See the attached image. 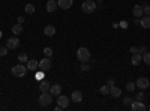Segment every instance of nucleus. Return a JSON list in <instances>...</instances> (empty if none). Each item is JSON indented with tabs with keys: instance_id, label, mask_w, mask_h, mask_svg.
<instances>
[{
	"instance_id": "nucleus-28",
	"label": "nucleus",
	"mask_w": 150,
	"mask_h": 111,
	"mask_svg": "<svg viewBox=\"0 0 150 111\" xmlns=\"http://www.w3.org/2000/svg\"><path fill=\"white\" fill-rule=\"evenodd\" d=\"M44 74H45V72L39 69V72H36V74H35V78H36L38 81H42V80H44Z\"/></svg>"
},
{
	"instance_id": "nucleus-18",
	"label": "nucleus",
	"mask_w": 150,
	"mask_h": 111,
	"mask_svg": "<svg viewBox=\"0 0 150 111\" xmlns=\"http://www.w3.org/2000/svg\"><path fill=\"white\" fill-rule=\"evenodd\" d=\"M110 95H111L112 98H119V96L122 95V89H119L116 84L111 86V87H110Z\"/></svg>"
},
{
	"instance_id": "nucleus-16",
	"label": "nucleus",
	"mask_w": 150,
	"mask_h": 111,
	"mask_svg": "<svg viewBox=\"0 0 150 111\" xmlns=\"http://www.w3.org/2000/svg\"><path fill=\"white\" fill-rule=\"evenodd\" d=\"M140 26L143 29H150V15H146V17L140 18Z\"/></svg>"
},
{
	"instance_id": "nucleus-13",
	"label": "nucleus",
	"mask_w": 150,
	"mask_h": 111,
	"mask_svg": "<svg viewBox=\"0 0 150 111\" xmlns=\"http://www.w3.org/2000/svg\"><path fill=\"white\" fill-rule=\"evenodd\" d=\"M50 93H51V96H59L62 93V86L60 84H53L51 87H50Z\"/></svg>"
},
{
	"instance_id": "nucleus-5",
	"label": "nucleus",
	"mask_w": 150,
	"mask_h": 111,
	"mask_svg": "<svg viewBox=\"0 0 150 111\" xmlns=\"http://www.w3.org/2000/svg\"><path fill=\"white\" fill-rule=\"evenodd\" d=\"M135 86H137L138 89H141V90H146V89H149L150 81H149V78H146V77H140L138 80L135 81Z\"/></svg>"
},
{
	"instance_id": "nucleus-7",
	"label": "nucleus",
	"mask_w": 150,
	"mask_h": 111,
	"mask_svg": "<svg viewBox=\"0 0 150 111\" xmlns=\"http://www.w3.org/2000/svg\"><path fill=\"white\" fill-rule=\"evenodd\" d=\"M129 107H131V110H134V111H146V110H147V107L143 104V101H137V99H134Z\"/></svg>"
},
{
	"instance_id": "nucleus-36",
	"label": "nucleus",
	"mask_w": 150,
	"mask_h": 111,
	"mask_svg": "<svg viewBox=\"0 0 150 111\" xmlns=\"http://www.w3.org/2000/svg\"><path fill=\"white\" fill-rule=\"evenodd\" d=\"M138 53H141V54L147 53V48H146V47H140V48H138Z\"/></svg>"
},
{
	"instance_id": "nucleus-22",
	"label": "nucleus",
	"mask_w": 150,
	"mask_h": 111,
	"mask_svg": "<svg viewBox=\"0 0 150 111\" xmlns=\"http://www.w3.org/2000/svg\"><path fill=\"white\" fill-rule=\"evenodd\" d=\"M24 11H26V14H29V15H32V14H35V6L32 5V3H27L26 6H24Z\"/></svg>"
},
{
	"instance_id": "nucleus-9",
	"label": "nucleus",
	"mask_w": 150,
	"mask_h": 111,
	"mask_svg": "<svg viewBox=\"0 0 150 111\" xmlns=\"http://www.w3.org/2000/svg\"><path fill=\"white\" fill-rule=\"evenodd\" d=\"M6 47L9 48V50H17V48L20 47V39L17 38H9L8 41H6Z\"/></svg>"
},
{
	"instance_id": "nucleus-1",
	"label": "nucleus",
	"mask_w": 150,
	"mask_h": 111,
	"mask_svg": "<svg viewBox=\"0 0 150 111\" xmlns=\"http://www.w3.org/2000/svg\"><path fill=\"white\" fill-rule=\"evenodd\" d=\"M96 8H98V5H96L95 0H84L83 5H81V9H83V12H86V14H93V12L96 11Z\"/></svg>"
},
{
	"instance_id": "nucleus-12",
	"label": "nucleus",
	"mask_w": 150,
	"mask_h": 111,
	"mask_svg": "<svg viewBox=\"0 0 150 111\" xmlns=\"http://www.w3.org/2000/svg\"><path fill=\"white\" fill-rule=\"evenodd\" d=\"M132 14H134V17H137V18H141V17L144 15L143 6H141V5H135L134 9H132Z\"/></svg>"
},
{
	"instance_id": "nucleus-31",
	"label": "nucleus",
	"mask_w": 150,
	"mask_h": 111,
	"mask_svg": "<svg viewBox=\"0 0 150 111\" xmlns=\"http://www.w3.org/2000/svg\"><path fill=\"white\" fill-rule=\"evenodd\" d=\"M132 98L131 96H126V98H123V105H131L132 104Z\"/></svg>"
},
{
	"instance_id": "nucleus-30",
	"label": "nucleus",
	"mask_w": 150,
	"mask_h": 111,
	"mask_svg": "<svg viewBox=\"0 0 150 111\" xmlns=\"http://www.w3.org/2000/svg\"><path fill=\"white\" fill-rule=\"evenodd\" d=\"M135 99H137V101H143V99H144V90H141V92L137 93V95H135Z\"/></svg>"
},
{
	"instance_id": "nucleus-25",
	"label": "nucleus",
	"mask_w": 150,
	"mask_h": 111,
	"mask_svg": "<svg viewBox=\"0 0 150 111\" xmlns=\"http://www.w3.org/2000/svg\"><path fill=\"white\" fill-rule=\"evenodd\" d=\"M44 54H45V57L51 59V57H53V50H51L50 47H47V48H44Z\"/></svg>"
},
{
	"instance_id": "nucleus-20",
	"label": "nucleus",
	"mask_w": 150,
	"mask_h": 111,
	"mask_svg": "<svg viewBox=\"0 0 150 111\" xmlns=\"http://www.w3.org/2000/svg\"><path fill=\"white\" fill-rule=\"evenodd\" d=\"M50 87H51V84H50L48 81H45V80H42V81L39 83V90H41V93L50 92Z\"/></svg>"
},
{
	"instance_id": "nucleus-6",
	"label": "nucleus",
	"mask_w": 150,
	"mask_h": 111,
	"mask_svg": "<svg viewBox=\"0 0 150 111\" xmlns=\"http://www.w3.org/2000/svg\"><path fill=\"white\" fill-rule=\"evenodd\" d=\"M69 102H71V99L68 96H65V95H59L57 96V105H60L62 108H68L69 107Z\"/></svg>"
},
{
	"instance_id": "nucleus-34",
	"label": "nucleus",
	"mask_w": 150,
	"mask_h": 111,
	"mask_svg": "<svg viewBox=\"0 0 150 111\" xmlns=\"http://www.w3.org/2000/svg\"><path fill=\"white\" fill-rule=\"evenodd\" d=\"M119 26H120L122 29H128V26H129V23H128V21H122V23L119 24Z\"/></svg>"
},
{
	"instance_id": "nucleus-19",
	"label": "nucleus",
	"mask_w": 150,
	"mask_h": 111,
	"mask_svg": "<svg viewBox=\"0 0 150 111\" xmlns=\"http://www.w3.org/2000/svg\"><path fill=\"white\" fill-rule=\"evenodd\" d=\"M44 35H45V36H50V38H51V36H54V35H56V27L51 26V24H50V26H47V27L44 29Z\"/></svg>"
},
{
	"instance_id": "nucleus-8",
	"label": "nucleus",
	"mask_w": 150,
	"mask_h": 111,
	"mask_svg": "<svg viewBox=\"0 0 150 111\" xmlns=\"http://www.w3.org/2000/svg\"><path fill=\"white\" fill-rule=\"evenodd\" d=\"M39 69L44 71V72H47V71L51 69V59H48V57L42 59V60L39 62Z\"/></svg>"
},
{
	"instance_id": "nucleus-32",
	"label": "nucleus",
	"mask_w": 150,
	"mask_h": 111,
	"mask_svg": "<svg viewBox=\"0 0 150 111\" xmlns=\"http://www.w3.org/2000/svg\"><path fill=\"white\" fill-rule=\"evenodd\" d=\"M143 11H144V14H146V15H150V5L143 6Z\"/></svg>"
},
{
	"instance_id": "nucleus-24",
	"label": "nucleus",
	"mask_w": 150,
	"mask_h": 111,
	"mask_svg": "<svg viewBox=\"0 0 150 111\" xmlns=\"http://www.w3.org/2000/svg\"><path fill=\"white\" fill-rule=\"evenodd\" d=\"M27 54L26 53H21L20 56H18V62H20V63H27Z\"/></svg>"
},
{
	"instance_id": "nucleus-41",
	"label": "nucleus",
	"mask_w": 150,
	"mask_h": 111,
	"mask_svg": "<svg viewBox=\"0 0 150 111\" xmlns=\"http://www.w3.org/2000/svg\"><path fill=\"white\" fill-rule=\"evenodd\" d=\"M96 2H102V0H96Z\"/></svg>"
},
{
	"instance_id": "nucleus-39",
	"label": "nucleus",
	"mask_w": 150,
	"mask_h": 111,
	"mask_svg": "<svg viewBox=\"0 0 150 111\" xmlns=\"http://www.w3.org/2000/svg\"><path fill=\"white\" fill-rule=\"evenodd\" d=\"M2 36H3V35H2V32H0V39H2Z\"/></svg>"
},
{
	"instance_id": "nucleus-23",
	"label": "nucleus",
	"mask_w": 150,
	"mask_h": 111,
	"mask_svg": "<svg viewBox=\"0 0 150 111\" xmlns=\"http://www.w3.org/2000/svg\"><path fill=\"white\" fill-rule=\"evenodd\" d=\"M135 87H137L135 83H134V81H129V83H126V87H125V89H126L128 92H134V90H135Z\"/></svg>"
},
{
	"instance_id": "nucleus-26",
	"label": "nucleus",
	"mask_w": 150,
	"mask_h": 111,
	"mask_svg": "<svg viewBox=\"0 0 150 111\" xmlns=\"http://www.w3.org/2000/svg\"><path fill=\"white\" fill-rule=\"evenodd\" d=\"M99 93H101V95H110V87H108L107 84H105V86H102V87L99 89Z\"/></svg>"
},
{
	"instance_id": "nucleus-37",
	"label": "nucleus",
	"mask_w": 150,
	"mask_h": 111,
	"mask_svg": "<svg viewBox=\"0 0 150 111\" xmlns=\"http://www.w3.org/2000/svg\"><path fill=\"white\" fill-rule=\"evenodd\" d=\"M131 53H132V54L138 53V47H131Z\"/></svg>"
},
{
	"instance_id": "nucleus-15",
	"label": "nucleus",
	"mask_w": 150,
	"mask_h": 111,
	"mask_svg": "<svg viewBox=\"0 0 150 111\" xmlns=\"http://www.w3.org/2000/svg\"><path fill=\"white\" fill-rule=\"evenodd\" d=\"M27 69L29 71H36L38 68H39V62L38 60H35V59H30V60H27Z\"/></svg>"
},
{
	"instance_id": "nucleus-21",
	"label": "nucleus",
	"mask_w": 150,
	"mask_h": 111,
	"mask_svg": "<svg viewBox=\"0 0 150 111\" xmlns=\"http://www.w3.org/2000/svg\"><path fill=\"white\" fill-rule=\"evenodd\" d=\"M21 32H23V24H20V23H17V24H15V26H14V27H12V33H14V35L17 36V35H20Z\"/></svg>"
},
{
	"instance_id": "nucleus-3",
	"label": "nucleus",
	"mask_w": 150,
	"mask_h": 111,
	"mask_svg": "<svg viewBox=\"0 0 150 111\" xmlns=\"http://www.w3.org/2000/svg\"><path fill=\"white\" fill-rule=\"evenodd\" d=\"M77 59L81 62V63L83 62H89L90 60V51L87 50L86 47H80L77 50Z\"/></svg>"
},
{
	"instance_id": "nucleus-33",
	"label": "nucleus",
	"mask_w": 150,
	"mask_h": 111,
	"mask_svg": "<svg viewBox=\"0 0 150 111\" xmlns=\"http://www.w3.org/2000/svg\"><path fill=\"white\" fill-rule=\"evenodd\" d=\"M90 66L87 65V62H83V65H81V71H89Z\"/></svg>"
},
{
	"instance_id": "nucleus-11",
	"label": "nucleus",
	"mask_w": 150,
	"mask_h": 111,
	"mask_svg": "<svg viewBox=\"0 0 150 111\" xmlns=\"http://www.w3.org/2000/svg\"><path fill=\"white\" fill-rule=\"evenodd\" d=\"M45 8H47V12H50V14H53V12H56V9L59 8V5H57V0H48Z\"/></svg>"
},
{
	"instance_id": "nucleus-14",
	"label": "nucleus",
	"mask_w": 150,
	"mask_h": 111,
	"mask_svg": "<svg viewBox=\"0 0 150 111\" xmlns=\"http://www.w3.org/2000/svg\"><path fill=\"white\" fill-rule=\"evenodd\" d=\"M131 62H132V65H134V66H138L141 62H143V54H141V53H135V54H132Z\"/></svg>"
},
{
	"instance_id": "nucleus-17",
	"label": "nucleus",
	"mask_w": 150,
	"mask_h": 111,
	"mask_svg": "<svg viewBox=\"0 0 150 111\" xmlns=\"http://www.w3.org/2000/svg\"><path fill=\"white\" fill-rule=\"evenodd\" d=\"M57 5L60 9H69L72 6V0H57Z\"/></svg>"
},
{
	"instance_id": "nucleus-29",
	"label": "nucleus",
	"mask_w": 150,
	"mask_h": 111,
	"mask_svg": "<svg viewBox=\"0 0 150 111\" xmlns=\"http://www.w3.org/2000/svg\"><path fill=\"white\" fill-rule=\"evenodd\" d=\"M9 51V48L8 47H0V57H5Z\"/></svg>"
},
{
	"instance_id": "nucleus-2",
	"label": "nucleus",
	"mask_w": 150,
	"mask_h": 111,
	"mask_svg": "<svg viewBox=\"0 0 150 111\" xmlns=\"http://www.w3.org/2000/svg\"><path fill=\"white\" fill-rule=\"evenodd\" d=\"M11 72H12V75H14V77H17V78H21V77H24V75L27 74V66H24V63L15 65L14 68L11 69Z\"/></svg>"
},
{
	"instance_id": "nucleus-40",
	"label": "nucleus",
	"mask_w": 150,
	"mask_h": 111,
	"mask_svg": "<svg viewBox=\"0 0 150 111\" xmlns=\"http://www.w3.org/2000/svg\"><path fill=\"white\" fill-rule=\"evenodd\" d=\"M147 110H149V111H150V105H149V107H147Z\"/></svg>"
},
{
	"instance_id": "nucleus-10",
	"label": "nucleus",
	"mask_w": 150,
	"mask_h": 111,
	"mask_svg": "<svg viewBox=\"0 0 150 111\" xmlns=\"http://www.w3.org/2000/svg\"><path fill=\"white\" fill-rule=\"evenodd\" d=\"M71 101H72V102H75V104L83 102V93H81L80 90H74V92H72V95H71Z\"/></svg>"
},
{
	"instance_id": "nucleus-38",
	"label": "nucleus",
	"mask_w": 150,
	"mask_h": 111,
	"mask_svg": "<svg viewBox=\"0 0 150 111\" xmlns=\"http://www.w3.org/2000/svg\"><path fill=\"white\" fill-rule=\"evenodd\" d=\"M18 23L23 24V23H24V17H18Z\"/></svg>"
},
{
	"instance_id": "nucleus-4",
	"label": "nucleus",
	"mask_w": 150,
	"mask_h": 111,
	"mask_svg": "<svg viewBox=\"0 0 150 111\" xmlns=\"http://www.w3.org/2000/svg\"><path fill=\"white\" fill-rule=\"evenodd\" d=\"M51 102H53L51 93H50V92L41 93V96H39V105H41V107H48V105H51Z\"/></svg>"
},
{
	"instance_id": "nucleus-27",
	"label": "nucleus",
	"mask_w": 150,
	"mask_h": 111,
	"mask_svg": "<svg viewBox=\"0 0 150 111\" xmlns=\"http://www.w3.org/2000/svg\"><path fill=\"white\" fill-rule=\"evenodd\" d=\"M143 62L147 66H150V53H144L143 54Z\"/></svg>"
},
{
	"instance_id": "nucleus-35",
	"label": "nucleus",
	"mask_w": 150,
	"mask_h": 111,
	"mask_svg": "<svg viewBox=\"0 0 150 111\" xmlns=\"http://www.w3.org/2000/svg\"><path fill=\"white\" fill-rule=\"evenodd\" d=\"M114 84H116V81L112 80V78H108L107 80V86H108V87H111V86H114Z\"/></svg>"
}]
</instances>
